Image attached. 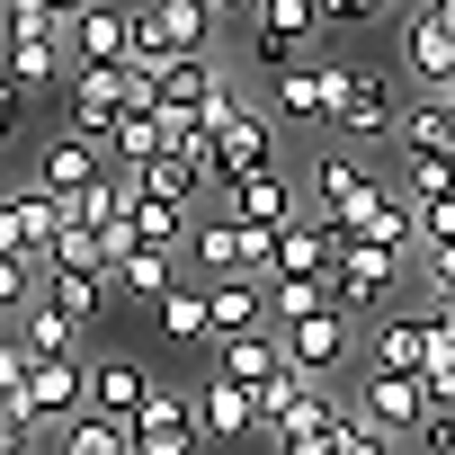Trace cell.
I'll list each match as a JSON object with an SVG mask.
<instances>
[{
	"label": "cell",
	"mask_w": 455,
	"mask_h": 455,
	"mask_svg": "<svg viewBox=\"0 0 455 455\" xmlns=\"http://www.w3.org/2000/svg\"><path fill=\"white\" fill-rule=\"evenodd\" d=\"M205 134H214V188H233V179H251V170H277L286 152H277V116L268 108H251V99H233V90H214L205 108Z\"/></svg>",
	"instance_id": "6da1fadb"
},
{
	"label": "cell",
	"mask_w": 455,
	"mask_h": 455,
	"mask_svg": "<svg viewBox=\"0 0 455 455\" xmlns=\"http://www.w3.org/2000/svg\"><path fill=\"white\" fill-rule=\"evenodd\" d=\"M72 411H90V357H36L28 384L0 402L10 428H63Z\"/></svg>",
	"instance_id": "7a4b0ae2"
},
{
	"label": "cell",
	"mask_w": 455,
	"mask_h": 455,
	"mask_svg": "<svg viewBox=\"0 0 455 455\" xmlns=\"http://www.w3.org/2000/svg\"><path fill=\"white\" fill-rule=\"evenodd\" d=\"M348 72H357V63H339V54H313V63L268 72V116H277V125H331V116H339Z\"/></svg>",
	"instance_id": "3957f363"
},
{
	"label": "cell",
	"mask_w": 455,
	"mask_h": 455,
	"mask_svg": "<svg viewBox=\"0 0 455 455\" xmlns=\"http://www.w3.org/2000/svg\"><path fill=\"white\" fill-rule=\"evenodd\" d=\"M402 72H375V63H357L348 72V90H339V116H331V134L339 143H384L393 125H402Z\"/></svg>",
	"instance_id": "277c9868"
},
{
	"label": "cell",
	"mask_w": 455,
	"mask_h": 455,
	"mask_svg": "<svg viewBox=\"0 0 455 455\" xmlns=\"http://www.w3.org/2000/svg\"><path fill=\"white\" fill-rule=\"evenodd\" d=\"M0 72L19 81V99H45L72 81V45L54 28H28V19H0Z\"/></svg>",
	"instance_id": "5b68a950"
},
{
	"label": "cell",
	"mask_w": 455,
	"mask_h": 455,
	"mask_svg": "<svg viewBox=\"0 0 455 455\" xmlns=\"http://www.w3.org/2000/svg\"><path fill=\"white\" fill-rule=\"evenodd\" d=\"M125 99H134V72H125V63H72V81H63V125L90 134V143H108V125L125 116Z\"/></svg>",
	"instance_id": "8992f818"
},
{
	"label": "cell",
	"mask_w": 455,
	"mask_h": 455,
	"mask_svg": "<svg viewBox=\"0 0 455 455\" xmlns=\"http://www.w3.org/2000/svg\"><path fill=\"white\" fill-rule=\"evenodd\" d=\"M393 286H402V251H384V242H339V268H331V304L357 322V313H384L393 304Z\"/></svg>",
	"instance_id": "52a82bcc"
},
{
	"label": "cell",
	"mask_w": 455,
	"mask_h": 455,
	"mask_svg": "<svg viewBox=\"0 0 455 455\" xmlns=\"http://www.w3.org/2000/svg\"><path fill=\"white\" fill-rule=\"evenodd\" d=\"M277 339H286V366H304L313 384H322V375H339V366L357 357V322H348L339 304H313V313L277 322Z\"/></svg>",
	"instance_id": "ba28073f"
},
{
	"label": "cell",
	"mask_w": 455,
	"mask_h": 455,
	"mask_svg": "<svg viewBox=\"0 0 455 455\" xmlns=\"http://www.w3.org/2000/svg\"><path fill=\"white\" fill-rule=\"evenodd\" d=\"M375 188H384V170L357 161L348 143H339V152H313V214H322V223H339V233H348V223L366 214Z\"/></svg>",
	"instance_id": "9c48e42d"
},
{
	"label": "cell",
	"mask_w": 455,
	"mask_h": 455,
	"mask_svg": "<svg viewBox=\"0 0 455 455\" xmlns=\"http://www.w3.org/2000/svg\"><path fill=\"white\" fill-rule=\"evenodd\" d=\"M393 72L437 99V90L455 81V28H437L428 10H402V28H393Z\"/></svg>",
	"instance_id": "30bf717a"
},
{
	"label": "cell",
	"mask_w": 455,
	"mask_h": 455,
	"mask_svg": "<svg viewBox=\"0 0 455 455\" xmlns=\"http://www.w3.org/2000/svg\"><path fill=\"white\" fill-rule=\"evenodd\" d=\"M313 196H304V179L277 161V170H251V179H233V188H214V214H242V223H268V233H277V223H295Z\"/></svg>",
	"instance_id": "8fae6325"
},
{
	"label": "cell",
	"mask_w": 455,
	"mask_h": 455,
	"mask_svg": "<svg viewBox=\"0 0 455 455\" xmlns=\"http://www.w3.org/2000/svg\"><path fill=\"white\" fill-rule=\"evenodd\" d=\"M357 419H366L375 437H402V446H411L419 419H428V384H419V375H375V366H366V375H357Z\"/></svg>",
	"instance_id": "7c38bea8"
},
{
	"label": "cell",
	"mask_w": 455,
	"mask_h": 455,
	"mask_svg": "<svg viewBox=\"0 0 455 455\" xmlns=\"http://www.w3.org/2000/svg\"><path fill=\"white\" fill-rule=\"evenodd\" d=\"M134 455H205L196 393H170V384H152V393H143V411H134Z\"/></svg>",
	"instance_id": "4fadbf2b"
},
{
	"label": "cell",
	"mask_w": 455,
	"mask_h": 455,
	"mask_svg": "<svg viewBox=\"0 0 455 455\" xmlns=\"http://www.w3.org/2000/svg\"><path fill=\"white\" fill-rule=\"evenodd\" d=\"M196 428H205V446H259V393L205 366L196 375Z\"/></svg>",
	"instance_id": "5bb4252c"
},
{
	"label": "cell",
	"mask_w": 455,
	"mask_h": 455,
	"mask_svg": "<svg viewBox=\"0 0 455 455\" xmlns=\"http://www.w3.org/2000/svg\"><path fill=\"white\" fill-rule=\"evenodd\" d=\"M339 223H322L313 205L295 214V223H277V259H268V277H322L331 286V268H339Z\"/></svg>",
	"instance_id": "9a60e30c"
},
{
	"label": "cell",
	"mask_w": 455,
	"mask_h": 455,
	"mask_svg": "<svg viewBox=\"0 0 455 455\" xmlns=\"http://www.w3.org/2000/svg\"><path fill=\"white\" fill-rule=\"evenodd\" d=\"M108 170H116L108 143H90V134H72V125L36 152V188H45V196H81V188H99Z\"/></svg>",
	"instance_id": "2e32d148"
},
{
	"label": "cell",
	"mask_w": 455,
	"mask_h": 455,
	"mask_svg": "<svg viewBox=\"0 0 455 455\" xmlns=\"http://www.w3.org/2000/svg\"><path fill=\"white\" fill-rule=\"evenodd\" d=\"M125 251H134V223H81V214H72L45 259H54V268H90V277L116 286V259H125Z\"/></svg>",
	"instance_id": "e0dca14e"
},
{
	"label": "cell",
	"mask_w": 455,
	"mask_h": 455,
	"mask_svg": "<svg viewBox=\"0 0 455 455\" xmlns=\"http://www.w3.org/2000/svg\"><path fill=\"white\" fill-rule=\"evenodd\" d=\"M63 45H72V63H125V45H134V0H90V10L63 28Z\"/></svg>",
	"instance_id": "ac0fdd59"
},
{
	"label": "cell",
	"mask_w": 455,
	"mask_h": 455,
	"mask_svg": "<svg viewBox=\"0 0 455 455\" xmlns=\"http://www.w3.org/2000/svg\"><path fill=\"white\" fill-rule=\"evenodd\" d=\"M205 366L259 393L268 375H286V339H277V322H259V331H242V339H214V348H205Z\"/></svg>",
	"instance_id": "d6986e66"
},
{
	"label": "cell",
	"mask_w": 455,
	"mask_h": 455,
	"mask_svg": "<svg viewBox=\"0 0 455 455\" xmlns=\"http://www.w3.org/2000/svg\"><path fill=\"white\" fill-rule=\"evenodd\" d=\"M134 188H143V196H161V205H179V214H205V196H214V170L161 143V161H143V170H134Z\"/></svg>",
	"instance_id": "ffe728a7"
},
{
	"label": "cell",
	"mask_w": 455,
	"mask_h": 455,
	"mask_svg": "<svg viewBox=\"0 0 455 455\" xmlns=\"http://www.w3.org/2000/svg\"><path fill=\"white\" fill-rule=\"evenodd\" d=\"M366 366H375V375H419V366H428V313H375Z\"/></svg>",
	"instance_id": "44dd1931"
},
{
	"label": "cell",
	"mask_w": 455,
	"mask_h": 455,
	"mask_svg": "<svg viewBox=\"0 0 455 455\" xmlns=\"http://www.w3.org/2000/svg\"><path fill=\"white\" fill-rule=\"evenodd\" d=\"M179 277H188V259H179L170 242H134V251L116 259V295H143V304H161Z\"/></svg>",
	"instance_id": "7402d4cb"
},
{
	"label": "cell",
	"mask_w": 455,
	"mask_h": 455,
	"mask_svg": "<svg viewBox=\"0 0 455 455\" xmlns=\"http://www.w3.org/2000/svg\"><path fill=\"white\" fill-rule=\"evenodd\" d=\"M152 322H161V339H170V348H196V357L214 348V322H205V286H196V277H179V286L152 304Z\"/></svg>",
	"instance_id": "603a6c76"
},
{
	"label": "cell",
	"mask_w": 455,
	"mask_h": 455,
	"mask_svg": "<svg viewBox=\"0 0 455 455\" xmlns=\"http://www.w3.org/2000/svg\"><path fill=\"white\" fill-rule=\"evenodd\" d=\"M10 331H19V348H28V357H81V331H90V322H72V313H54V304L36 295V304H19V313H10Z\"/></svg>",
	"instance_id": "cb8c5ba5"
},
{
	"label": "cell",
	"mask_w": 455,
	"mask_h": 455,
	"mask_svg": "<svg viewBox=\"0 0 455 455\" xmlns=\"http://www.w3.org/2000/svg\"><path fill=\"white\" fill-rule=\"evenodd\" d=\"M205 322H214V339H242V331H259V322H268V295H259V277H214V286H205Z\"/></svg>",
	"instance_id": "d4e9b609"
},
{
	"label": "cell",
	"mask_w": 455,
	"mask_h": 455,
	"mask_svg": "<svg viewBox=\"0 0 455 455\" xmlns=\"http://www.w3.org/2000/svg\"><path fill=\"white\" fill-rule=\"evenodd\" d=\"M152 90H161V108H205V99L223 90V54H214V45H205V54H170Z\"/></svg>",
	"instance_id": "484cf974"
},
{
	"label": "cell",
	"mask_w": 455,
	"mask_h": 455,
	"mask_svg": "<svg viewBox=\"0 0 455 455\" xmlns=\"http://www.w3.org/2000/svg\"><path fill=\"white\" fill-rule=\"evenodd\" d=\"M36 295H45L54 313H72V322H99L116 286H108V277H90V268H54V259H45V268H36Z\"/></svg>",
	"instance_id": "4316f807"
},
{
	"label": "cell",
	"mask_w": 455,
	"mask_h": 455,
	"mask_svg": "<svg viewBox=\"0 0 455 455\" xmlns=\"http://www.w3.org/2000/svg\"><path fill=\"white\" fill-rule=\"evenodd\" d=\"M143 393H152V375H143L134 357H99V366H90V411L134 419V411H143Z\"/></svg>",
	"instance_id": "83f0119b"
},
{
	"label": "cell",
	"mask_w": 455,
	"mask_h": 455,
	"mask_svg": "<svg viewBox=\"0 0 455 455\" xmlns=\"http://www.w3.org/2000/svg\"><path fill=\"white\" fill-rule=\"evenodd\" d=\"M54 455H134V419H108V411H72L54 428Z\"/></svg>",
	"instance_id": "f1b7e54d"
},
{
	"label": "cell",
	"mask_w": 455,
	"mask_h": 455,
	"mask_svg": "<svg viewBox=\"0 0 455 455\" xmlns=\"http://www.w3.org/2000/svg\"><path fill=\"white\" fill-rule=\"evenodd\" d=\"M393 143H402V152H455V108L419 90V99L402 108V125H393Z\"/></svg>",
	"instance_id": "f546056e"
},
{
	"label": "cell",
	"mask_w": 455,
	"mask_h": 455,
	"mask_svg": "<svg viewBox=\"0 0 455 455\" xmlns=\"http://www.w3.org/2000/svg\"><path fill=\"white\" fill-rule=\"evenodd\" d=\"M108 161H116V170L161 161V108H125V116L108 125Z\"/></svg>",
	"instance_id": "4dcf8cb0"
},
{
	"label": "cell",
	"mask_w": 455,
	"mask_h": 455,
	"mask_svg": "<svg viewBox=\"0 0 455 455\" xmlns=\"http://www.w3.org/2000/svg\"><path fill=\"white\" fill-rule=\"evenodd\" d=\"M313 54H322V36L277 28V19H251V63H259V72H286V63H313Z\"/></svg>",
	"instance_id": "1f68e13d"
},
{
	"label": "cell",
	"mask_w": 455,
	"mask_h": 455,
	"mask_svg": "<svg viewBox=\"0 0 455 455\" xmlns=\"http://www.w3.org/2000/svg\"><path fill=\"white\" fill-rule=\"evenodd\" d=\"M393 188H402L411 205L455 196V152H402V161H393Z\"/></svg>",
	"instance_id": "d6a6232c"
},
{
	"label": "cell",
	"mask_w": 455,
	"mask_h": 455,
	"mask_svg": "<svg viewBox=\"0 0 455 455\" xmlns=\"http://www.w3.org/2000/svg\"><path fill=\"white\" fill-rule=\"evenodd\" d=\"M419 384H428V411H446L455 419V339L428 322V366H419Z\"/></svg>",
	"instance_id": "836d02e7"
},
{
	"label": "cell",
	"mask_w": 455,
	"mask_h": 455,
	"mask_svg": "<svg viewBox=\"0 0 455 455\" xmlns=\"http://www.w3.org/2000/svg\"><path fill=\"white\" fill-rule=\"evenodd\" d=\"M125 223H134V242H170V251L188 242V214H179V205H161V196H134V214H125Z\"/></svg>",
	"instance_id": "e575fe53"
},
{
	"label": "cell",
	"mask_w": 455,
	"mask_h": 455,
	"mask_svg": "<svg viewBox=\"0 0 455 455\" xmlns=\"http://www.w3.org/2000/svg\"><path fill=\"white\" fill-rule=\"evenodd\" d=\"M81 10H90V0H0V19H28V28H54V36H63Z\"/></svg>",
	"instance_id": "d590c367"
},
{
	"label": "cell",
	"mask_w": 455,
	"mask_h": 455,
	"mask_svg": "<svg viewBox=\"0 0 455 455\" xmlns=\"http://www.w3.org/2000/svg\"><path fill=\"white\" fill-rule=\"evenodd\" d=\"M19 304H36V268H28V259H10V251H0V322H10Z\"/></svg>",
	"instance_id": "8d00e7d4"
},
{
	"label": "cell",
	"mask_w": 455,
	"mask_h": 455,
	"mask_svg": "<svg viewBox=\"0 0 455 455\" xmlns=\"http://www.w3.org/2000/svg\"><path fill=\"white\" fill-rule=\"evenodd\" d=\"M251 19H277V28H304V36H322L331 19H322V0H259Z\"/></svg>",
	"instance_id": "74e56055"
},
{
	"label": "cell",
	"mask_w": 455,
	"mask_h": 455,
	"mask_svg": "<svg viewBox=\"0 0 455 455\" xmlns=\"http://www.w3.org/2000/svg\"><path fill=\"white\" fill-rule=\"evenodd\" d=\"M419 251H455V196H428L419 205Z\"/></svg>",
	"instance_id": "f35d334b"
},
{
	"label": "cell",
	"mask_w": 455,
	"mask_h": 455,
	"mask_svg": "<svg viewBox=\"0 0 455 455\" xmlns=\"http://www.w3.org/2000/svg\"><path fill=\"white\" fill-rule=\"evenodd\" d=\"M19 134H28V99H19V81H10V72H0V152H10Z\"/></svg>",
	"instance_id": "ab89813d"
},
{
	"label": "cell",
	"mask_w": 455,
	"mask_h": 455,
	"mask_svg": "<svg viewBox=\"0 0 455 455\" xmlns=\"http://www.w3.org/2000/svg\"><path fill=\"white\" fill-rule=\"evenodd\" d=\"M28 366H36V357L19 348V331H0V402H10V393L28 384Z\"/></svg>",
	"instance_id": "60d3db41"
},
{
	"label": "cell",
	"mask_w": 455,
	"mask_h": 455,
	"mask_svg": "<svg viewBox=\"0 0 455 455\" xmlns=\"http://www.w3.org/2000/svg\"><path fill=\"white\" fill-rule=\"evenodd\" d=\"M419 286L428 295H455V251H419Z\"/></svg>",
	"instance_id": "b9f144b4"
},
{
	"label": "cell",
	"mask_w": 455,
	"mask_h": 455,
	"mask_svg": "<svg viewBox=\"0 0 455 455\" xmlns=\"http://www.w3.org/2000/svg\"><path fill=\"white\" fill-rule=\"evenodd\" d=\"M322 19L331 28H357V19H384V10H375V0H322Z\"/></svg>",
	"instance_id": "7bdbcfd3"
},
{
	"label": "cell",
	"mask_w": 455,
	"mask_h": 455,
	"mask_svg": "<svg viewBox=\"0 0 455 455\" xmlns=\"http://www.w3.org/2000/svg\"><path fill=\"white\" fill-rule=\"evenodd\" d=\"M428 322H437V331L455 339V295H428Z\"/></svg>",
	"instance_id": "ee69618b"
},
{
	"label": "cell",
	"mask_w": 455,
	"mask_h": 455,
	"mask_svg": "<svg viewBox=\"0 0 455 455\" xmlns=\"http://www.w3.org/2000/svg\"><path fill=\"white\" fill-rule=\"evenodd\" d=\"M205 10H214V19H251L259 0H205Z\"/></svg>",
	"instance_id": "f6af8a7d"
},
{
	"label": "cell",
	"mask_w": 455,
	"mask_h": 455,
	"mask_svg": "<svg viewBox=\"0 0 455 455\" xmlns=\"http://www.w3.org/2000/svg\"><path fill=\"white\" fill-rule=\"evenodd\" d=\"M419 10H428V19H437V28H455V0H419Z\"/></svg>",
	"instance_id": "bcb514c9"
},
{
	"label": "cell",
	"mask_w": 455,
	"mask_h": 455,
	"mask_svg": "<svg viewBox=\"0 0 455 455\" xmlns=\"http://www.w3.org/2000/svg\"><path fill=\"white\" fill-rule=\"evenodd\" d=\"M268 455H304V446H268Z\"/></svg>",
	"instance_id": "7dc6e473"
},
{
	"label": "cell",
	"mask_w": 455,
	"mask_h": 455,
	"mask_svg": "<svg viewBox=\"0 0 455 455\" xmlns=\"http://www.w3.org/2000/svg\"><path fill=\"white\" fill-rule=\"evenodd\" d=\"M0 331H10V322H0Z\"/></svg>",
	"instance_id": "c3c4849f"
},
{
	"label": "cell",
	"mask_w": 455,
	"mask_h": 455,
	"mask_svg": "<svg viewBox=\"0 0 455 455\" xmlns=\"http://www.w3.org/2000/svg\"><path fill=\"white\" fill-rule=\"evenodd\" d=\"M446 108H455V99H446Z\"/></svg>",
	"instance_id": "681fc988"
}]
</instances>
